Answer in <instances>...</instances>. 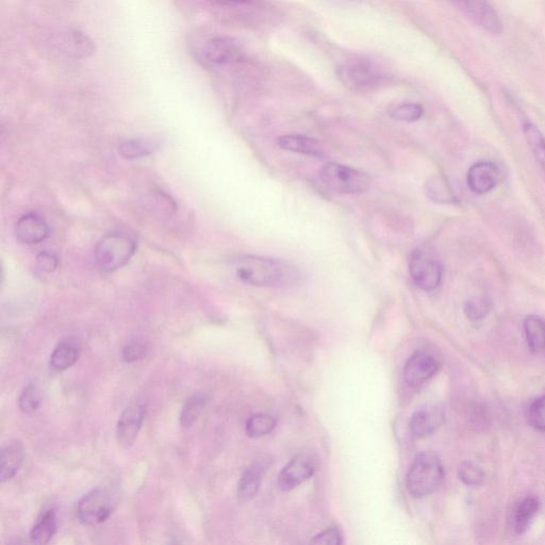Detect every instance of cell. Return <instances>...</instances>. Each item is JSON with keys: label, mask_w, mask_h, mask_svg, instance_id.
I'll list each match as a JSON object with an SVG mask.
<instances>
[{"label": "cell", "mask_w": 545, "mask_h": 545, "mask_svg": "<svg viewBox=\"0 0 545 545\" xmlns=\"http://www.w3.org/2000/svg\"><path fill=\"white\" fill-rule=\"evenodd\" d=\"M236 274L242 283L254 287H274L293 282L296 270L282 260L246 255L237 259Z\"/></svg>", "instance_id": "cell-1"}, {"label": "cell", "mask_w": 545, "mask_h": 545, "mask_svg": "<svg viewBox=\"0 0 545 545\" xmlns=\"http://www.w3.org/2000/svg\"><path fill=\"white\" fill-rule=\"evenodd\" d=\"M444 475L440 458L433 453H422L412 462L407 473L406 486L412 497L424 498L440 488Z\"/></svg>", "instance_id": "cell-2"}, {"label": "cell", "mask_w": 545, "mask_h": 545, "mask_svg": "<svg viewBox=\"0 0 545 545\" xmlns=\"http://www.w3.org/2000/svg\"><path fill=\"white\" fill-rule=\"evenodd\" d=\"M191 53L198 62L206 66L235 64L245 58L239 43L223 36H198L191 42Z\"/></svg>", "instance_id": "cell-3"}, {"label": "cell", "mask_w": 545, "mask_h": 545, "mask_svg": "<svg viewBox=\"0 0 545 545\" xmlns=\"http://www.w3.org/2000/svg\"><path fill=\"white\" fill-rule=\"evenodd\" d=\"M320 179L325 187L341 194H360L371 187V177L346 165L330 162L321 169Z\"/></svg>", "instance_id": "cell-4"}, {"label": "cell", "mask_w": 545, "mask_h": 545, "mask_svg": "<svg viewBox=\"0 0 545 545\" xmlns=\"http://www.w3.org/2000/svg\"><path fill=\"white\" fill-rule=\"evenodd\" d=\"M134 239L123 234H110L98 242L95 258L98 266L106 272H114L126 266L136 253Z\"/></svg>", "instance_id": "cell-5"}, {"label": "cell", "mask_w": 545, "mask_h": 545, "mask_svg": "<svg viewBox=\"0 0 545 545\" xmlns=\"http://www.w3.org/2000/svg\"><path fill=\"white\" fill-rule=\"evenodd\" d=\"M117 506L114 495L107 489L97 488L82 498L77 506V517L82 524L95 526L104 523Z\"/></svg>", "instance_id": "cell-6"}, {"label": "cell", "mask_w": 545, "mask_h": 545, "mask_svg": "<svg viewBox=\"0 0 545 545\" xmlns=\"http://www.w3.org/2000/svg\"><path fill=\"white\" fill-rule=\"evenodd\" d=\"M49 51L64 59H85L94 53L93 42L79 31H65L48 41Z\"/></svg>", "instance_id": "cell-7"}, {"label": "cell", "mask_w": 545, "mask_h": 545, "mask_svg": "<svg viewBox=\"0 0 545 545\" xmlns=\"http://www.w3.org/2000/svg\"><path fill=\"white\" fill-rule=\"evenodd\" d=\"M409 270L412 280L424 291H433L442 282L443 270L441 264L422 251L412 253Z\"/></svg>", "instance_id": "cell-8"}, {"label": "cell", "mask_w": 545, "mask_h": 545, "mask_svg": "<svg viewBox=\"0 0 545 545\" xmlns=\"http://www.w3.org/2000/svg\"><path fill=\"white\" fill-rule=\"evenodd\" d=\"M451 2L478 27L498 36L503 30V25L497 11L489 4L488 0H451Z\"/></svg>", "instance_id": "cell-9"}, {"label": "cell", "mask_w": 545, "mask_h": 545, "mask_svg": "<svg viewBox=\"0 0 545 545\" xmlns=\"http://www.w3.org/2000/svg\"><path fill=\"white\" fill-rule=\"evenodd\" d=\"M146 416V404L132 401L124 410L117 426V439L121 447L129 449L136 442Z\"/></svg>", "instance_id": "cell-10"}, {"label": "cell", "mask_w": 545, "mask_h": 545, "mask_svg": "<svg viewBox=\"0 0 545 545\" xmlns=\"http://www.w3.org/2000/svg\"><path fill=\"white\" fill-rule=\"evenodd\" d=\"M338 76L345 87L357 92L372 90L381 80L366 62L346 63L338 70Z\"/></svg>", "instance_id": "cell-11"}, {"label": "cell", "mask_w": 545, "mask_h": 545, "mask_svg": "<svg viewBox=\"0 0 545 545\" xmlns=\"http://www.w3.org/2000/svg\"><path fill=\"white\" fill-rule=\"evenodd\" d=\"M315 471V462L309 456L297 455L280 472L278 486L283 491H290L308 481Z\"/></svg>", "instance_id": "cell-12"}, {"label": "cell", "mask_w": 545, "mask_h": 545, "mask_svg": "<svg viewBox=\"0 0 545 545\" xmlns=\"http://www.w3.org/2000/svg\"><path fill=\"white\" fill-rule=\"evenodd\" d=\"M439 370L438 361L427 353H417L411 356L404 369L406 383L418 387L429 381Z\"/></svg>", "instance_id": "cell-13"}, {"label": "cell", "mask_w": 545, "mask_h": 545, "mask_svg": "<svg viewBox=\"0 0 545 545\" xmlns=\"http://www.w3.org/2000/svg\"><path fill=\"white\" fill-rule=\"evenodd\" d=\"M500 180L497 165L488 161L474 163L468 171L467 183L472 192L483 195L491 192Z\"/></svg>", "instance_id": "cell-14"}, {"label": "cell", "mask_w": 545, "mask_h": 545, "mask_svg": "<svg viewBox=\"0 0 545 545\" xmlns=\"http://www.w3.org/2000/svg\"><path fill=\"white\" fill-rule=\"evenodd\" d=\"M46 222L36 213H28L22 217L15 227V236L24 244H38L48 236Z\"/></svg>", "instance_id": "cell-15"}, {"label": "cell", "mask_w": 545, "mask_h": 545, "mask_svg": "<svg viewBox=\"0 0 545 545\" xmlns=\"http://www.w3.org/2000/svg\"><path fill=\"white\" fill-rule=\"evenodd\" d=\"M443 411L438 407H425L415 412L410 420L411 433L417 438L433 435L443 423Z\"/></svg>", "instance_id": "cell-16"}, {"label": "cell", "mask_w": 545, "mask_h": 545, "mask_svg": "<svg viewBox=\"0 0 545 545\" xmlns=\"http://www.w3.org/2000/svg\"><path fill=\"white\" fill-rule=\"evenodd\" d=\"M24 461V449L20 441H10L0 450V482L6 483L19 473Z\"/></svg>", "instance_id": "cell-17"}, {"label": "cell", "mask_w": 545, "mask_h": 545, "mask_svg": "<svg viewBox=\"0 0 545 545\" xmlns=\"http://www.w3.org/2000/svg\"><path fill=\"white\" fill-rule=\"evenodd\" d=\"M283 150L312 157H321L324 153L323 146L316 139L301 135H288L280 137L277 141Z\"/></svg>", "instance_id": "cell-18"}, {"label": "cell", "mask_w": 545, "mask_h": 545, "mask_svg": "<svg viewBox=\"0 0 545 545\" xmlns=\"http://www.w3.org/2000/svg\"><path fill=\"white\" fill-rule=\"evenodd\" d=\"M267 468L266 461H260L243 473L238 485V497L241 501H250L255 497Z\"/></svg>", "instance_id": "cell-19"}, {"label": "cell", "mask_w": 545, "mask_h": 545, "mask_svg": "<svg viewBox=\"0 0 545 545\" xmlns=\"http://www.w3.org/2000/svg\"><path fill=\"white\" fill-rule=\"evenodd\" d=\"M540 503L535 497H527L523 499L515 508L511 522L518 535H524L534 522Z\"/></svg>", "instance_id": "cell-20"}, {"label": "cell", "mask_w": 545, "mask_h": 545, "mask_svg": "<svg viewBox=\"0 0 545 545\" xmlns=\"http://www.w3.org/2000/svg\"><path fill=\"white\" fill-rule=\"evenodd\" d=\"M79 355L80 348L76 341H62L51 357V367L58 372L68 370L75 365Z\"/></svg>", "instance_id": "cell-21"}, {"label": "cell", "mask_w": 545, "mask_h": 545, "mask_svg": "<svg viewBox=\"0 0 545 545\" xmlns=\"http://www.w3.org/2000/svg\"><path fill=\"white\" fill-rule=\"evenodd\" d=\"M524 334L528 349L534 354L545 351V321L537 316L527 317L524 321Z\"/></svg>", "instance_id": "cell-22"}, {"label": "cell", "mask_w": 545, "mask_h": 545, "mask_svg": "<svg viewBox=\"0 0 545 545\" xmlns=\"http://www.w3.org/2000/svg\"><path fill=\"white\" fill-rule=\"evenodd\" d=\"M57 516L54 509L46 511L30 533V538L33 543L44 545L53 539L57 532Z\"/></svg>", "instance_id": "cell-23"}, {"label": "cell", "mask_w": 545, "mask_h": 545, "mask_svg": "<svg viewBox=\"0 0 545 545\" xmlns=\"http://www.w3.org/2000/svg\"><path fill=\"white\" fill-rule=\"evenodd\" d=\"M209 402V396L206 393L200 392L191 396L186 402L179 417L181 427L188 429L200 418L203 410Z\"/></svg>", "instance_id": "cell-24"}, {"label": "cell", "mask_w": 545, "mask_h": 545, "mask_svg": "<svg viewBox=\"0 0 545 545\" xmlns=\"http://www.w3.org/2000/svg\"><path fill=\"white\" fill-rule=\"evenodd\" d=\"M159 148L158 142L150 139H135L123 142L119 147L122 157L129 160L140 159L154 154Z\"/></svg>", "instance_id": "cell-25"}, {"label": "cell", "mask_w": 545, "mask_h": 545, "mask_svg": "<svg viewBox=\"0 0 545 545\" xmlns=\"http://www.w3.org/2000/svg\"><path fill=\"white\" fill-rule=\"evenodd\" d=\"M426 194L431 200L439 204H454L457 202L449 183L441 176L429 179L426 184Z\"/></svg>", "instance_id": "cell-26"}, {"label": "cell", "mask_w": 545, "mask_h": 545, "mask_svg": "<svg viewBox=\"0 0 545 545\" xmlns=\"http://www.w3.org/2000/svg\"><path fill=\"white\" fill-rule=\"evenodd\" d=\"M276 427V420L266 414H258L249 419L246 423L247 436L258 439L271 434Z\"/></svg>", "instance_id": "cell-27"}, {"label": "cell", "mask_w": 545, "mask_h": 545, "mask_svg": "<svg viewBox=\"0 0 545 545\" xmlns=\"http://www.w3.org/2000/svg\"><path fill=\"white\" fill-rule=\"evenodd\" d=\"M524 135L534 156L545 171V138L541 131L534 124L526 123L524 125Z\"/></svg>", "instance_id": "cell-28"}, {"label": "cell", "mask_w": 545, "mask_h": 545, "mask_svg": "<svg viewBox=\"0 0 545 545\" xmlns=\"http://www.w3.org/2000/svg\"><path fill=\"white\" fill-rule=\"evenodd\" d=\"M390 117L400 122H417L423 117V108L417 104H402L390 110Z\"/></svg>", "instance_id": "cell-29"}, {"label": "cell", "mask_w": 545, "mask_h": 545, "mask_svg": "<svg viewBox=\"0 0 545 545\" xmlns=\"http://www.w3.org/2000/svg\"><path fill=\"white\" fill-rule=\"evenodd\" d=\"M527 420L540 433H545V395L535 400L527 411Z\"/></svg>", "instance_id": "cell-30"}, {"label": "cell", "mask_w": 545, "mask_h": 545, "mask_svg": "<svg viewBox=\"0 0 545 545\" xmlns=\"http://www.w3.org/2000/svg\"><path fill=\"white\" fill-rule=\"evenodd\" d=\"M40 403V393L35 385L30 384L23 389L19 399V407L24 414H32L38 410Z\"/></svg>", "instance_id": "cell-31"}, {"label": "cell", "mask_w": 545, "mask_h": 545, "mask_svg": "<svg viewBox=\"0 0 545 545\" xmlns=\"http://www.w3.org/2000/svg\"><path fill=\"white\" fill-rule=\"evenodd\" d=\"M491 310V303L485 297H475L466 305L465 312L471 321L485 319Z\"/></svg>", "instance_id": "cell-32"}, {"label": "cell", "mask_w": 545, "mask_h": 545, "mask_svg": "<svg viewBox=\"0 0 545 545\" xmlns=\"http://www.w3.org/2000/svg\"><path fill=\"white\" fill-rule=\"evenodd\" d=\"M459 477L468 486H480L484 481V474L480 468L468 462L459 470Z\"/></svg>", "instance_id": "cell-33"}, {"label": "cell", "mask_w": 545, "mask_h": 545, "mask_svg": "<svg viewBox=\"0 0 545 545\" xmlns=\"http://www.w3.org/2000/svg\"><path fill=\"white\" fill-rule=\"evenodd\" d=\"M147 353V345L140 341L128 343L122 353L123 360L127 363L143 359Z\"/></svg>", "instance_id": "cell-34"}, {"label": "cell", "mask_w": 545, "mask_h": 545, "mask_svg": "<svg viewBox=\"0 0 545 545\" xmlns=\"http://www.w3.org/2000/svg\"><path fill=\"white\" fill-rule=\"evenodd\" d=\"M59 266L58 257L49 252H42L37 257V269L42 274H51L57 270Z\"/></svg>", "instance_id": "cell-35"}, {"label": "cell", "mask_w": 545, "mask_h": 545, "mask_svg": "<svg viewBox=\"0 0 545 545\" xmlns=\"http://www.w3.org/2000/svg\"><path fill=\"white\" fill-rule=\"evenodd\" d=\"M312 543L323 545H339L342 543V535L337 527H329L315 538Z\"/></svg>", "instance_id": "cell-36"}, {"label": "cell", "mask_w": 545, "mask_h": 545, "mask_svg": "<svg viewBox=\"0 0 545 545\" xmlns=\"http://www.w3.org/2000/svg\"><path fill=\"white\" fill-rule=\"evenodd\" d=\"M217 2L227 5H241L249 2V0H217Z\"/></svg>", "instance_id": "cell-37"}]
</instances>
